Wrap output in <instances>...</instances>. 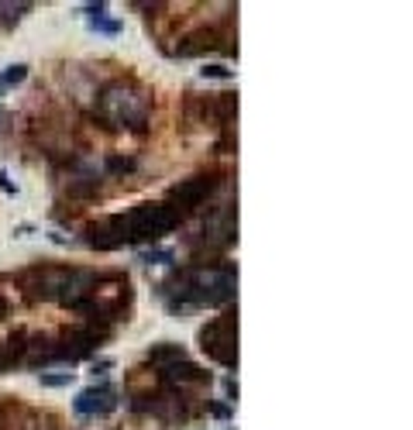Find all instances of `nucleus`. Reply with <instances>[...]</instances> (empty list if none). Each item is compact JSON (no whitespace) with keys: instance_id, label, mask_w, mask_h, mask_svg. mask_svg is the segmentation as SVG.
<instances>
[{"instance_id":"nucleus-1","label":"nucleus","mask_w":413,"mask_h":430,"mask_svg":"<svg viewBox=\"0 0 413 430\" xmlns=\"http://www.w3.org/2000/svg\"><path fill=\"white\" fill-rule=\"evenodd\" d=\"M235 286H238V272L228 265H193L182 269L176 276V296L182 300L179 310L186 307H221L228 300H235Z\"/></svg>"},{"instance_id":"nucleus-2","label":"nucleus","mask_w":413,"mask_h":430,"mask_svg":"<svg viewBox=\"0 0 413 430\" xmlns=\"http://www.w3.org/2000/svg\"><path fill=\"white\" fill-rule=\"evenodd\" d=\"M97 110L110 128H141L152 114V100L134 83H107L97 97Z\"/></svg>"},{"instance_id":"nucleus-3","label":"nucleus","mask_w":413,"mask_h":430,"mask_svg":"<svg viewBox=\"0 0 413 430\" xmlns=\"http://www.w3.org/2000/svg\"><path fill=\"white\" fill-rule=\"evenodd\" d=\"M200 348L211 355L217 365L235 368L238 365V320L235 317H217L200 331Z\"/></svg>"},{"instance_id":"nucleus-4","label":"nucleus","mask_w":413,"mask_h":430,"mask_svg":"<svg viewBox=\"0 0 413 430\" xmlns=\"http://www.w3.org/2000/svg\"><path fill=\"white\" fill-rule=\"evenodd\" d=\"M214 186H217L214 176H189V179H179V182L169 189V206H172L176 213L196 210L206 196L214 193Z\"/></svg>"},{"instance_id":"nucleus-5","label":"nucleus","mask_w":413,"mask_h":430,"mask_svg":"<svg viewBox=\"0 0 413 430\" xmlns=\"http://www.w3.org/2000/svg\"><path fill=\"white\" fill-rule=\"evenodd\" d=\"M73 409L80 416H107L117 409V392L110 389V382H97L73 399Z\"/></svg>"},{"instance_id":"nucleus-6","label":"nucleus","mask_w":413,"mask_h":430,"mask_svg":"<svg viewBox=\"0 0 413 430\" xmlns=\"http://www.w3.org/2000/svg\"><path fill=\"white\" fill-rule=\"evenodd\" d=\"M235 231H238V221H235L231 203L221 206V210H214L211 217L203 221V241L211 245V248H224V245H231V241H235Z\"/></svg>"},{"instance_id":"nucleus-7","label":"nucleus","mask_w":413,"mask_h":430,"mask_svg":"<svg viewBox=\"0 0 413 430\" xmlns=\"http://www.w3.org/2000/svg\"><path fill=\"white\" fill-rule=\"evenodd\" d=\"M179 358H186V351L179 348V344H155L152 351H148V361L155 365V368H165V365H172V361H179Z\"/></svg>"},{"instance_id":"nucleus-8","label":"nucleus","mask_w":413,"mask_h":430,"mask_svg":"<svg viewBox=\"0 0 413 430\" xmlns=\"http://www.w3.org/2000/svg\"><path fill=\"white\" fill-rule=\"evenodd\" d=\"M28 11H32V4H4V0H0V25L11 28V25H18Z\"/></svg>"},{"instance_id":"nucleus-9","label":"nucleus","mask_w":413,"mask_h":430,"mask_svg":"<svg viewBox=\"0 0 413 430\" xmlns=\"http://www.w3.org/2000/svg\"><path fill=\"white\" fill-rule=\"evenodd\" d=\"M176 255L169 252V248H152V252H141V262L145 265H169Z\"/></svg>"},{"instance_id":"nucleus-10","label":"nucleus","mask_w":413,"mask_h":430,"mask_svg":"<svg viewBox=\"0 0 413 430\" xmlns=\"http://www.w3.org/2000/svg\"><path fill=\"white\" fill-rule=\"evenodd\" d=\"M25 76H28V66H8V73L0 76V86H18L25 83Z\"/></svg>"},{"instance_id":"nucleus-11","label":"nucleus","mask_w":413,"mask_h":430,"mask_svg":"<svg viewBox=\"0 0 413 430\" xmlns=\"http://www.w3.org/2000/svg\"><path fill=\"white\" fill-rule=\"evenodd\" d=\"M90 25H93V32H104V35H117V32H121L117 21H107V18H100V14H93Z\"/></svg>"},{"instance_id":"nucleus-12","label":"nucleus","mask_w":413,"mask_h":430,"mask_svg":"<svg viewBox=\"0 0 413 430\" xmlns=\"http://www.w3.org/2000/svg\"><path fill=\"white\" fill-rule=\"evenodd\" d=\"M200 73H203V76H211V80H231V76H235L228 66H203Z\"/></svg>"},{"instance_id":"nucleus-13","label":"nucleus","mask_w":413,"mask_h":430,"mask_svg":"<svg viewBox=\"0 0 413 430\" xmlns=\"http://www.w3.org/2000/svg\"><path fill=\"white\" fill-rule=\"evenodd\" d=\"M73 382V372L66 375H42V385H69Z\"/></svg>"},{"instance_id":"nucleus-14","label":"nucleus","mask_w":413,"mask_h":430,"mask_svg":"<svg viewBox=\"0 0 413 430\" xmlns=\"http://www.w3.org/2000/svg\"><path fill=\"white\" fill-rule=\"evenodd\" d=\"M0 317H4V300H0Z\"/></svg>"}]
</instances>
